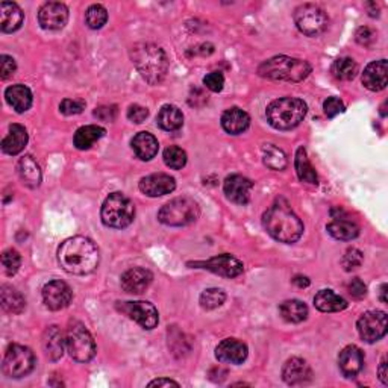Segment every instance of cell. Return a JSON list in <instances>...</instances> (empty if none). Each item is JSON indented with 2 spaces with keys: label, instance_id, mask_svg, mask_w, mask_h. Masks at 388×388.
<instances>
[{
  "label": "cell",
  "instance_id": "obj_35",
  "mask_svg": "<svg viewBox=\"0 0 388 388\" xmlns=\"http://www.w3.org/2000/svg\"><path fill=\"white\" fill-rule=\"evenodd\" d=\"M279 312L282 319L290 323H301L308 317V307L301 301L292 299L279 305Z\"/></svg>",
  "mask_w": 388,
  "mask_h": 388
},
{
  "label": "cell",
  "instance_id": "obj_26",
  "mask_svg": "<svg viewBox=\"0 0 388 388\" xmlns=\"http://www.w3.org/2000/svg\"><path fill=\"white\" fill-rule=\"evenodd\" d=\"M326 229L329 235L340 242H351L360 235V228L357 223L346 216H334V220L329 223Z\"/></svg>",
  "mask_w": 388,
  "mask_h": 388
},
{
  "label": "cell",
  "instance_id": "obj_34",
  "mask_svg": "<svg viewBox=\"0 0 388 388\" xmlns=\"http://www.w3.org/2000/svg\"><path fill=\"white\" fill-rule=\"evenodd\" d=\"M105 134L106 130L102 126H96V125L82 126L76 130V134H74L73 143L79 151H87V149L92 147L97 140H101Z\"/></svg>",
  "mask_w": 388,
  "mask_h": 388
},
{
  "label": "cell",
  "instance_id": "obj_30",
  "mask_svg": "<svg viewBox=\"0 0 388 388\" xmlns=\"http://www.w3.org/2000/svg\"><path fill=\"white\" fill-rule=\"evenodd\" d=\"M158 126L167 132L179 130L184 125V114L175 105H164L156 115Z\"/></svg>",
  "mask_w": 388,
  "mask_h": 388
},
{
  "label": "cell",
  "instance_id": "obj_25",
  "mask_svg": "<svg viewBox=\"0 0 388 388\" xmlns=\"http://www.w3.org/2000/svg\"><path fill=\"white\" fill-rule=\"evenodd\" d=\"M249 114L240 108H229L221 115V126L230 135L243 134V132L249 128Z\"/></svg>",
  "mask_w": 388,
  "mask_h": 388
},
{
  "label": "cell",
  "instance_id": "obj_23",
  "mask_svg": "<svg viewBox=\"0 0 388 388\" xmlns=\"http://www.w3.org/2000/svg\"><path fill=\"white\" fill-rule=\"evenodd\" d=\"M67 346L65 343V335L58 326H49L43 334V349L46 357L51 361H58L64 355V348Z\"/></svg>",
  "mask_w": 388,
  "mask_h": 388
},
{
  "label": "cell",
  "instance_id": "obj_29",
  "mask_svg": "<svg viewBox=\"0 0 388 388\" xmlns=\"http://www.w3.org/2000/svg\"><path fill=\"white\" fill-rule=\"evenodd\" d=\"M28 130L22 125H11L10 132L3 138L2 151L6 155H17L20 153L28 144Z\"/></svg>",
  "mask_w": 388,
  "mask_h": 388
},
{
  "label": "cell",
  "instance_id": "obj_20",
  "mask_svg": "<svg viewBox=\"0 0 388 388\" xmlns=\"http://www.w3.org/2000/svg\"><path fill=\"white\" fill-rule=\"evenodd\" d=\"M282 378L288 385H302L312 379L308 362L302 358H290L282 367Z\"/></svg>",
  "mask_w": 388,
  "mask_h": 388
},
{
  "label": "cell",
  "instance_id": "obj_43",
  "mask_svg": "<svg viewBox=\"0 0 388 388\" xmlns=\"http://www.w3.org/2000/svg\"><path fill=\"white\" fill-rule=\"evenodd\" d=\"M341 264H343V267H344L346 271H352L355 269H358L362 264V252L358 251V249H355V247H352V249H349L348 252L344 253Z\"/></svg>",
  "mask_w": 388,
  "mask_h": 388
},
{
  "label": "cell",
  "instance_id": "obj_31",
  "mask_svg": "<svg viewBox=\"0 0 388 388\" xmlns=\"http://www.w3.org/2000/svg\"><path fill=\"white\" fill-rule=\"evenodd\" d=\"M316 308L321 312H338L348 308V302L332 290H320L314 297Z\"/></svg>",
  "mask_w": 388,
  "mask_h": 388
},
{
  "label": "cell",
  "instance_id": "obj_52",
  "mask_svg": "<svg viewBox=\"0 0 388 388\" xmlns=\"http://www.w3.org/2000/svg\"><path fill=\"white\" fill-rule=\"evenodd\" d=\"M179 387V384L176 381H173V379H167V378H160V379H155V381L149 382V387Z\"/></svg>",
  "mask_w": 388,
  "mask_h": 388
},
{
  "label": "cell",
  "instance_id": "obj_49",
  "mask_svg": "<svg viewBox=\"0 0 388 388\" xmlns=\"http://www.w3.org/2000/svg\"><path fill=\"white\" fill-rule=\"evenodd\" d=\"M348 292L355 299H361L366 296V284L360 278H353L348 284Z\"/></svg>",
  "mask_w": 388,
  "mask_h": 388
},
{
  "label": "cell",
  "instance_id": "obj_44",
  "mask_svg": "<svg viewBox=\"0 0 388 388\" xmlns=\"http://www.w3.org/2000/svg\"><path fill=\"white\" fill-rule=\"evenodd\" d=\"M85 110V102L79 99H64L60 105V111L65 115H76Z\"/></svg>",
  "mask_w": 388,
  "mask_h": 388
},
{
  "label": "cell",
  "instance_id": "obj_33",
  "mask_svg": "<svg viewBox=\"0 0 388 388\" xmlns=\"http://www.w3.org/2000/svg\"><path fill=\"white\" fill-rule=\"evenodd\" d=\"M294 167L297 171V176L305 184H311V185H317L319 184V178L317 173L314 170V167L311 166V162L308 160L307 151L305 147H299L296 152V158H294Z\"/></svg>",
  "mask_w": 388,
  "mask_h": 388
},
{
  "label": "cell",
  "instance_id": "obj_13",
  "mask_svg": "<svg viewBox=\"0 0 388 388\" xmlns=\"http://www.w3.org/2000/svg\"><path fill=\"white\" fill-rule=\"evenodd\" d=\"M189 266H194L196 269L210 270V271H212V273L225 276V278H237V276H240L244 270L243 264L237 258H234L233 255H228V253L219 255V257H214L208 261L189 262Z\"/></svg>",
  "mask_w": 388,
  "mask_h": 388
},
{
  "label": "cell",
  "instance_id": "obj_37",
  "mask_svg": "<svg viewBox=\"0 0 388 388\" xmlns=\"http://www.w3.org/2000/svg\"><path fill=\"white\" fill-rule=\"evenodd\" d=\"M262 161L270 170L280 171L288 166L287 155L282 149L276 147L275 144H266L262 147Z\"/></svg>",
  "mask_w": 388,
  "mask_h": 388
},
{
  "label": "cell",
  "instance_id": "obj_10",
  "mask_svg": "<svg viewBox=\"0 0 388 388\" xmlns=\"http://www.w3.org/2000/svg\"><path fill=\"white\" fill-rule=\"evenodd\" d=\"M294 23L303 35L317 37L328 29L329 19L320 6L305 3L294 11Z\"/></svg>",
  "mask_w": 388,
  "mask_h": 388
},
{
  "label": "cell",
  "instance_id": "obj_4",
  "mask_svg": "<svg viewBox=\"0 0 388 388\" xmlns=\"http://www.w3.org/2000/svg\"><path fill=\"white\" fill-rule=\"evenodd\" d=\"M311 73V65L292 56H275L264 61L258 67V74L262 78L273 81H287V82H301L308 78Z\"/></svg>",
  "mask_w": 388,
  "mask_h": 388
},
{
  "label": "cell",
  "instance_id": "obj_41",
  "mask_svg": "<svg viewBox=\"0 0 388 388\" xmlns=\"http://www.w3.org/2000/svg\"><path fill=\"white\" fill-rule=\"evenodd\" d=\"M226 301V294L220 288H208L201 294V305L205 310H216Z\"/></svg>",
  "mask_w": 388,
  "mask_h": 388
},
{
  "label": "cell",
  "instance_id": "obj_36",
  "mask_svg": "<svg viewBox=\"0 0 388 388\" xmlns=\"http://www.w3.org/2000/svg\"><path fill=\"white\" fill-rule=\"evenodd\" d=\"M2 307L11 314H20L26 308V299L20 292L10 285L2 287Z\"/></svg>",
  "mask_w": 388,
  "mask_h": 388
},
{
  "label": "cell",
  "instance_id": "obj_18",
  "mask_svg": "<svg viewBox=\"0 0 388 388\" xmlns=\"http://www.w3.org/2000/svg\"><path fill=\"white\" fill-rule=\"evenodd\" d=\"M247 346L237 338H226L216 348V358L226 364H242L247 358Z\"/></svg>",
  "mask_w": 388,
  "mask_h": 388
},
{
  "label": "cell",
  "instance_id": "obj_14",
  "mask_svg": "<svg viewBox=\"0 0 388 388\" xmlns=\"http://www.w3.org/2000/svg\"><path fill=\"white\" fill-rule=\"evenodd\" d=\"M73 299L71 288L62 280H51L43 287V301L46 307L52 311L67 308Z\"/></svg>",
  "mask_w": 388,
  "mask_h": 388
},
{
  "label": "cell",
  "instance_id": "obj_53",
  "mask_svg": "<svg viewBox=\"0 0 388 388\" xmlns=\"http://www.w3.org/2000/svg\"><path fill=\"white\" fill-rule=\"evenodd\" d=\"M387 361H385V358L382 360V362H381V366H379V379H381L382 381V384L384 385H388V379H387Z\"/></svg>",
  "mask_w": 388,
  "mask_h": 388
},
{
  "label": "cell",
  "instance_id": "obj_17",
  "mask_svg": "<svg viewBox=\"0 0 388 388\" xmlns=\"http://www.w3.org/2000/svg\"><path fill=\"white\" fill-rule=\"evenodd\" d=\"M176 188V180L166 173H155L140 180V189L149 197H160L170 194Z\"/></svg>",
  "mask_w": 388,
  "mask_h": 388
},
{
  "label": "cell",
  "instance_id": "obj_28",
  "mask_svg": "<svg viewBox=\"0 0 388 388\" xmlns=\"http://www.w3.org/2000/svg\"><path fill=\"white\" fill-rule=\"evenodd\" d=\"M6 102L17 112H26L32 106V92L23 84H15L6 88Z\"/></svg>",
  "mask_w": 388,
  "mask_h": 388
},
{
  "label": "cell",
  "instance_id": "obj_7",
  "mask_svg": "<svg viewBox=\"0 0 388 388\" xmlns=\"http://www.w3.org/2000/svg\"><path fill=\"white\" fill-rule=\"evenodd\" d=\"M201 216V208L192 197H178L162 206L158 220L167 226H187Z\"/></svg>",
  "mask_w": 388,
  "mask_h": 388
},
{
  "label": "cell",
  "instance_id": "obj_54",
  "mask_svg": "<svg viewBox=\"0 0 388 388\" xmlns=\"http://www.w3.org/2000/svg\"><path fill=\"white\" fill-rule=\"evenodd\" d=\"M293 282H294L296 285H299L301 288H303V287H308V285H310V279H308V278H305V276H296V278L293 279Z\"/></svg>",
  "mask_w": 388,
  "mask_h": 388
},
{
  "label": "cell",
  "instance_id": "obj_5",
  "mask_svg": "<svg viewBox=\"0 0 388 388\" xmlns=\"http://www.w3.org/2000/svg\"><path fill=\"white\" fill-rule=\"evenodd\" d=\"M307 103L297 97L276 99L267 106V120L278 130L299 126L307 115Z\"/></svg>",
  "mask_w": 388,
  "mask_h": 388
},
{
  "label": "cell",
  "instance_id": "obj_40",
  "mask_svg": "<svg viewBox=\"0 0 388 388\" xmlns=\"http://www.w3.org/2000/svg\"><path fill=\"white\" fill-rule=\"evenodd\" d=\"M108 20V11L102 5H92L85 12V23L90 29H101Z\"/></svg>",
  "mask_w": 388,
  "mask_h": 388
},
{
  "label": "cell",
  "instance_id": "obj_22",
  "mask_svg": "<svg viewBox=\"0 0 388 388\" xmlns=\"http://www.w3.org/2000/svg\"><path fill=\"white\" fill-rule=\"evenodd\" d=\"M338 366L346 378L357 376L364 366V355L357 346H346L338 357Z\"/></svg>",
  "mask_w": 388,
  "mask_h": 388
},
{
  "label": "cell",
  "instance_id": "obj_55",
  "mask_svg": "<svg viewBox=\"0 0 388 388\" xmlns=\"http://www.w3.org/2000/svg\"><path fill=\"white\" fill-rule=\"evenodd\" d=\"M385 293H387V285L384 284V285L381 287V301H382L384 303H387V297H385Z\"/></svg>",
  "mask_w": 388,
  "mask_h": 388
},
{
  "label": "cell",
  "instance_id": "obj_8",
  "mask_svg": "<svg viewBox=\"0 0 388 388\" xmlns=\"http://www.w3.org/2000/svg\"><path fill=\"white\" fill-rule=\"evenodd\" d=\"M65 343H67L70 357L78 362H88L96 355V343L93 337L81 321H70L67 332H65Z\"/></svg>",
  "mask_w": 388,
  "mask_h": 388
},
{
  "label": "cell",
  "instance_id": "obj_47",
  "mask_svg": "<svg viewBox=\"0 0 388 388\" xmlns=\"http://www.w3.org/2000/svg\"><path fill=\"white\" fill-rule=\"evenodd\" d=\"M323 110L329 119H334L335 115L344 112L346 108H344V103L338 97H328L323 103Z\"/></svg>",
  "mask_w": 388,
  "mask_h": 388
},
{
  "label": "cell",
  "instance_id": "obj_6",
  "mask_svg": "<svg viewBox=\"0 0 388 388\" xmlns=\"http://www.w3.org/2000/svg\"><path fill=\"white\" fill-rule=\"evenodd\" d=\"M101 217L105 226L123 229L134 221L135 206L129 197L123 193H111L102 205Z\"/></svg>",
  "mask_w": 388,
  "mask_h": 388
},
{
  "label": "cell",
  "instance_id": "obj_42",
  "mask_svg": "<svg viewBox=\"0 0 388 388\" xmlns=\"http://www.w3.org/2000/svg\"><path fill=\"white\" fill-rule=\"evenodd\" d=\"M2 264H3V269H5V273L8 276H14L17 273L19 269H20V264H22V258H20V253L14 249H8L2 253Z\"/></svg>",
  "mask_w": 388,
  "mask_h": 388
},
{
  "label": "cell",
  "instance_id": "obj_24",
  "mask_svg": "<svg viewBox=\"0 0 388 388\" xmlns=\"http://www.w3.org/2000/svg\"><path fill=\"white\" fill-rule=\"evenodd\" d=\"M24 22V14L22 8L14 2L0 3V29L6 34L19 31Z\"/></svg>",
  "mask_w": 388,
  "mask_h": 388
},
{
  "label": "cell",
  "instance_id": "obj_48",
  "mask_svg": "<svg viewBox=\"0 0 388 388\" xmlns=\"http://www.w3.org/2000/svg\"><path fill=\"white\" fill-rule=\"evenodd\" d=\"M149 115V110L142 105H130L128 110V119L134 123H143Z\"/></svg>",
  "mask_w": 388,
  "mask_h": 388
},
{
  "label": "cell",
  "instance_id": "obj_15",
  "mask_svg": "<svg viewBox=\"0 0 388 388\" xmlns=\"http://www.w3.org/2000/svg\"><path fill=\"white\" fill-rule=\"evenodd\" d=\"M38 22L47 31L62 29L69 22V10L61 2H47L40 8Z\"/></svg>",
  "mask_w": 388,
  "mask_h": 388
},
{
  "label": "cell",
  "instance_id": "obj_11",
  "mask_svg": "<svg viewBox=\"0 0 388 388\" xmlns=\"http://www.w3.org/2000/svg\"><path fill=\"white\" fill-rule=\"evenodd\" d=\"M357 328L364 341H379L387 334V314L384 311H367L358 319Z\"/></svg>",
  "mask_w": 388,
  "mask_h": 388
},
{
  "label": "cell",
  "instance_id": "obj_1",
  "mask_svg": "<svg viewBox=\"0 0 388 388\" xmlns=\"http://www.w3.org/2000/svg\"><path fill=\"white\" fill-rule=\"evenodd\" d=\"M58 261L70 275H90L99 267L101 255L97 246L87 237H71L61 243Z\"/></svg>",
  "mask_w": 388,
  "mask_h": 388
},
{
  "label": "cell",
  "instance_id": "obj_9",
  "mask_svg": "<svg viewBox=\"0 0 388 388\" xmlns=\"http://www.w3.org/2000/svg\"><path fill=\"white\" fill-rule=\"evenodd\" d=\"M35 367V355L26 346L11 344L5 352L3 373L8 378L19 379L28 376Z\"/></svg>",
  "mask_w": 388,
  "mask_h": 388
},
{
  "label": "cell",
  "instance_id": "obj_32",
  "mask_svg": "<svg viewBox=\"0 0 388 388\" xmlns=\"http://www.w3.org/2000/svg\"><path fill=\"white\" fill-rule=\"evenodd\" d=\"M19 175L23 184L29 188H37L41 184V170L37 161L32 156L26 155L19 161Z\"/></svg>",
  "mask_w": 388,
  "mask_h": 388
},
{
  "label": "cell",
  "instance_id": "obj_3",
  "mask_svg": "<svg viewBox=\"0 0 388 388\" xmlns=\"http://www.w3.org/2000/svg\"><path fill=\"white\" fill-rule=\"evenodd\" d=\"M132 62L140 74L151 85H156L166 78L169 71V61L161 47L152 43H138L130 51Z\"/></svg>",
  "mask_w": 388,
  "mask_h": 388
},
{
  "label": "cell",
  "instance_id": "obj_16",
  "mask_svg": "<svg viewBox=\"0 0 388 388\" xmlns=\"http://www.w3.org/2000/svg\"><path fill=\"white\" fill-rule=\"evenodd\" d=\"M253 183L242 175H230L225 179L223 189L230 202L237 205H246L251 201Z\"/></svg>",
  "mask_w": 388,
  "mask_h": 388
},
{
  "label": "cell",
  "instance_id": "obj_27",
  "mask_svg": "<svg viewBox=\"0 0 388 388\" xmlns=\"http://www.w3.org/2000/svg\"><path fill=\"white\" fill-rule=\"evenodd\" d=\"M130 146L134 149L138 158L143 161H151L152 158H155L160 149L158 140L152 134H149V132H138V134L132 138Z\"/></svg>",
  "mask_w": 388,
  "mask_h": 388
},
{
  "label": "cell",
  "instance_id": "obj_38",
  "mask_svg": "<svg viewBox=\"0 0 388 388\" xmlns=\"http://www.w3.org/2000/svg\"><path fill=\"white\" fill-rule=\"evenodd\" d=\"M358 73V64L352 58H340L332 64V74L340 81H352Z\"/></svg>",
  "mask_w": 388,
  "mask_h": 388
},
{
  "label": "cell",
  "instance_id": "obj_21",
  "mask_svg": "<svg viewBox=\"0 0 388 388\" xmlns=\"http://www.w3.org/2000/svg\"><path fill=\"white\" fill-rule=\"evenodd\" d=\"M388 82V64L387 60L370 62L362 73V84L370 92H381Z\"/></svg>",
  "mask_w": 388,
  "mask_h": 388
},
{
  "label": "cell",
  "instance_id": "obj_51",
  "mask_svg": "<svg viewBox=\"0 0 388 388\" xmlns=\"http://www.w3.org/2000/svg\"><path fill=\"white\" fill-rule=\"evenodd\" d=\"M94 115L97 119H101V120H105V121H108V120H114L115 117V108L114 106H101V108H96L94 111Z\"/></svg>",
  "mask_w": 388,
  "mask_h": 388
},
{
  "label": "cell",
  "instance_id": "obj_46",
  "mask_svg": "<svg viewBox=\"0 0 388 388\" xmlns=\"http://www.w3.org/2000/svg\"><path fill=\"white\" fill-rule=\"evenodd\" d=\"M15 70H17V64H15L12 56H0V76H2V79L12 78Z\"/></svg>",
  "mask_w": 388,
  "mask_h": 388
},
{
  "label": "cell",
  "instance_id": "obj_2",
  "mask_svg": "<svg viewBox=\"0 0 388 388\" xmlns=\"http://www.w3.org/2000/svg\"><path fill=\"white\" fill-rule=\"evenodd\" d=\"M262 225L267 234L280 243L293 244L303 234V223L296 216V212L285 203L279 201L264 212Z\"/></svg>",
  "mask_w": 388,
  "mask_h": 388
},
{
  "label": "cell",
  "instance_id": "obj_45",
  "mask_svg": "<svg viewBox=\"0 0 388 388\" xmlns=\"http://www.w3.org/2000/svg\"><path fill=\"white\" fill-rule=\"evenodd\" d=\"M203 84L205 87L211 90L214 93H219L223 90V85H225V76L220 71H212L208 73L206 76L203 78Z\"/></svg>",
  "mask_w": 388,
  "mask_h": 388
},
{
  "label": "cell",
  "instance_id": "obj_19",
  "mask_svg": "<svg viewBox=\"0 0 388 388\" xmlns=\"http://www.w3.org/2000/svg\"><path fill=\"white\" fill-rule=\"evenodd\" d=\"M153 275L143 267H134L121 275V288L129 294H142L152 284Z\"/></svg>",
  "mask_w": 388,
  "mask_h": 388
},
{
  "label": "cell",
  "instance_id": "obj_50",
  "mask_svg": "<svg viewBox=\"0 0 388 388\" xmlns=\"http://www.w3.org/2000/svg\"><path fill=\"white\" fill-rule=\"evenodd\" d=\"M373 40H375L373 31L369 29V28H360V29H358V32H357V41H358L360 44L369 46Z\"/></svg>",
  "mask_w": 388,
  "mask_h": 388
},
{
  "label": "cell",
  "instance_id": "obj_12",
  "mask_svg": "<svg viewBox=\"0 0 388 388\" xmlns=\"http://www.w3.org/2000/svg\"><path fill=\"white\" fill-rule=\"evenodd\" d=\"M119 310L132 319L144 329L156 328L160 321L158 310H156L151 302L135 301V302H123L119 305Z\"/></svg>",
  "mask_w": 388,
  "mask_h": 388
},
{
  "label": "cell",
  "instance_id": "obj_39",
  "mask_svg": "<svg viewBox=\"0 0 388 388\" xmlns=\"http://www.w3.org/2000/svg\"><path fill=\"white\" fill-rule=\"evenodd\" d=\"M162 156L166 166L173 170H180L183 167H185L187 164V153L178 146H169L166 151H164Z\"/></svg>",
  "mask_w": 388,
  "mask_h": 388
}]
</instances>
